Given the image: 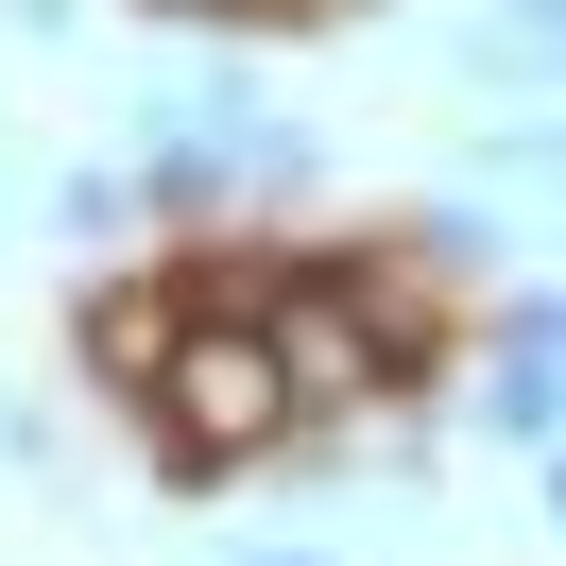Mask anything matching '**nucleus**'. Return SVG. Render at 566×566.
Segmentation results:
<instances>
[{"instance_id":"obj_1","label":"nucleus","mask_w":566,"mask_h":566,"mask_svg":"<svg viewBox=\"0 0 566 566\" xmlns=\"http://www.w3.org/2000/svg\"><path fill=\"white\" fill-rule=\"evenodd\" d=\"M138 412H155V463H172V481H223V463H275V447H310L275 326H258L223 275H207V310L172 326V360H155V395H138Z\"/></svg>"},{"instance_id":"obj_2","label":"nucleus","mask_w":566,"mask_h":566,"mask_svg":"<svg viewBox=\"0 0 566 566\" xmlns=\"http://www.w3.org/2000/svg\"><path fill=\"white\" fill-rule=\"evenodd\" d=\"M241 310L275 326L292 412H310V429L395 412V326H378V292H360V258H258V292H241Z\"/></svg>"},{"instance_id":"obj_3","label":"nucleus","mask_w":566,"mask_h":566,"mask_svg":"<svg viewBox=\"0 0 566 566\" xmlns=\"http://www.w3.org/2000/svg\"><path fill=\"white\" fill-rule=\"evenodd\" d=\"M189 310H207V275H104V292H86V378H104V395H155V360H172Z\"/></svg>"},{"instance_id":"obj_4","label":"nucleus","mask_w":566,"mask_h":566,"mask_svg":"<svg viewBox=\"0 0 566 566\" xmlns=\"http://www.w3.org/2000/svg\"><path fill=\"white\" fill-rule=\"evenodd\" d=\"M481 429H497V447H566V344L481 326Z\"/></svg>"},{"instance_id":"obj_5","label":"nucleus","mask_w":566,"mask_h":566,"mask_svg":"<svg viewBox=\"0 0 566 566\" xmlns=\"http://www.w3.org/2000/svg\"><path fill=\"white\" fill-rule=\"evenodd\" d=\"M52 223L70 241H120V172H52Z\"/></svg>"},{"instance_id":"obj_6","label":"nucleus","mask_w":566,"mask_h":566,"mask_svg":"<svg viewBox=\"0 0 566 566\" xmlns=\"http://www.w3.org/2000/svg\"><path fill=\"white\" fill-rule=\"evenodd\" d=\"M532 463H549V515H566V447H532Z\"/></svg>"},{"instance_id":"obj_7","label":"nucleus","mask_w":566,"mask_h":566,"mask_svg":"<svg viewBox=\"0 0 566 566\" xmlns=\"http://www.w3.org/2000/svg\"><path fill=\"white\" fill-rule=\"evenodd\" d=\"M241 566H292V549H241Z\"/></svg>"},{"instance_id":"obj_8","label":"nucleus","mask_w":566,"mask_h":566,"mask_svg":"<svg viewBox=\"0 0 566 566\" xmlns=\"http://www.w3.org/2000/svg\"><path fill=\"white\" fill-rule=\"evenodd\" d=\"M0 447H18V412H0Z\"/></svg>"}]
</instances>
